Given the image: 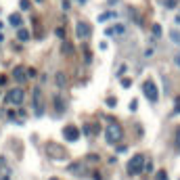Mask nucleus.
Returning a JSON list of instances; mask_svg holds the SVG:
<instances>
[{
	"instance_id": "nucleus-20",
	"label": "nucleus",
	"mask_w": 180,
	"mask_h": 180,
	"mask_svg": "<svg viewBox=\"0 0 180 180\" xmlns=\"http://www.w3.org/2000/svg\"><path fill=\"white\" fill-rule=\"evenodd\" d=\"M155 178H157V180H168V172H166V170H159Z\"/></svg>"
},
{
	"instance_id": "nucleus-17",
	"label": "nucleus",
	"mask_w": 180,
	"mask_h": 180,
	"mask_svg": "<svg viewBox=\"0 0 180 180\" xmlns=\"http://www.w3.org/2000/svg\"><path fill=\"white\" fill-rule=\"evenodd\" d=\"M61 50H63V55H71V44H69V42H63Z\"/></svg>"
},
{
	"instance_id": "nucleus-31",
	"label": "nucleus",
	"mask_w": 180,
	"mask_h": 180,
	"mask_svg": "<svg viewBox=\"0 0 180 180\" xmlns=\"http://www.w3.org/2000/svg\"><path fill=\"white\" fill-rule=\"evenodd\" d=\"M136 107H138V103H136V101H132V103H130V109H132V111H136Z\"/></svg>"
},
{
	"instance_id": "nucleus-10",
	"label": "nucleus",
	"mask_w": 180,
	"mask_h": 180,
	"mask_svg": "<svg viewBox=\"0 0 180 180\" xmlns=\"http://www.w3.org/2000/svg\"><path fill=\"white\" fill-rule=\"evenodd\" d=\"M69 172H71V174H78V176H80V174H88V170L84 168V163H71V166H69Z\"/></svg>"
},
{
	"instance_id": "nucleus-18",
	"label": "nucleus",
	"mask_w": 180,
	"mask_h": 180,
	"mask_svg": "<svg viewBox=\"0 0 180 180\" xmlns=\"http://www.w3.org/2000/svg\"><path fill=\"white\" fill-rule=\"evenodd\" d=\"M65 82H67V80H65V76L59 71V73H57V86H65Z\"/></svg>"
},
{
	"instance_id": "nucleus-38",
	"label": "nucleus",
	"mask_w": 180,
	"mask_h": 180,
	"mask_svg": "<svg viewBox=\"0 0 180 180\" xmlns=\"http://www.w3.org/2000/svg\"><path fill=\"white\" fill-rule=\"evenodd\" d=\"M0 30H2V23H0Z\"/></svg>"
},
{
	"instance_id": "nucleus-29",
	"label": "nucleus",
	"mask_w": 180,
	"mask_h": 180,
	"mask_svg": "<svg viewBox=\"0 0 180 180\" xmlns=\"http://www.w3.org/2000/svg\"><path fill=\"white\" fill-rule=\"evenodd\" d=\"M57 36L63 38V36H65V30H63V27H57Z\"/></svg>"
},
{
	"instance_id": "nucleus-8",
	"label": "nucleus",
	"mask_w": 180,
	"mask_h": 180,
	"mask_svg": "<svg viewBox=\"0 0 180 180\" xmlns=\"http://www.w3.org/2000/svg\"><path fill=\"white\" fill-rule=\"evenodd\" d=\"M13 76H15V80H17L19 84H23V82L27 80V71H25V67H23V65H17V67H15V71H13Z\"/></svg>"
},
{
	"instance_id": "nucleus-37",
	"label": "nucleus",
	"mask_w": 180,
	"mask_h": 180,
	"mask_svg": "<svg viewBox=\"0 0 180 180\" xmlns=\"http://www.w3.org/2000/svg\"><path fill=\"white\" fill-rule=\"evenodd\" d=\"M50 180H59V178H50Z\"/></svg>"
},
{
	"instance_id": "nucleus-33",
	"label": "nucleus",
	"mask_w": 180,
	"mask_h": 180,
	"mask_svg": "<svg viewBox=\"0 0 180 180\" xmlns=\"http://www.w3.org/2000/svg\"><path fill=\"white\" fill-rule=\"evenodd\" d=\"M4 84H6V78H4V76H0V86H4Z\"/></svg>"
},
{
	"instance_id": "nucleus-28",
	"label": "nucleus",
	"mask_w": 180,
	"mask_h": 180,
	"mask_svg": "<svg viewBox=\"0 0 180 180\" xmlns=\"http://www.w3.org/2000/svg\"><path fill=\"white\" fill-rule=\"evenodd\" d=\"M86 159H88V161H99V155H88Z\"/></svg>"
},
{
	"instance_id": "nucleus-34",
	"label": "nucleus",
	"mask_w": 180,
	"mask_h": 180,
	"mask_svg": "<svg viewBox=\"0 0 180 180\" xmlns=\"http://www.w3.org/2000/svg\"><path fill=\"white\" fill-rule=\"evenodd\" d=\"M176 132H178V134H176V143L180 145V130H176Z\"/></svg>"
},
{
	"instance_id": "nucleus-15",
	"label": "nucleus",
	"mask_w": 180,
	"mask_h": 180,
	"mask_svg": "<svg viewBox=\"0 0 180 180\" xmlns=\"http://www.w3.org/2000/svg\"><path fill=\"white\" fill-rule=\"evenodd\" d=\"M9 21H11V25L19 27V25H21V15H11V17H9Z\"/></svg>"
},
{
	"instance_id": "nucleus-1",
	"label": "nucleus",
	"mask_w": 180,
	"mask_h": 180,
	"mask_svg": "<svg viewBox=\"0 0 180 180\" xmlns=\"http://www.w3.org/2000/svg\"><path fill=\"white\" fill-rule=\"evenodd\" d=\"M122 138H124L122 128H120L117 124H111V126L107 128V132H105V140H107L109 145H115V143H120Z\"/></svg>"
},
{
	"instance_id": "nucleus-21",
	"label": "nucleus",
	"mask_w": 180,
	"mask_h": 180,
	"mask_svg": "<svg viewBox=\"0 0 180 180\" xmlns=\"http://www.w3.org/2000/svg\"><path fill=\"white\" fill-rule=\"evenodd\" d=\"M151 30H153V34H155V36H161V25H159V23H153V27H151Z\"/></svg>"
},
{
	"instance_id": "nucleus-36",
	"label": "nucleus",
	"mask_w": 180,
	"mask_h": 180,
	"mask_svg": "<svg viewBox=\"0 0 180 180\" xmlns=\"http://www.w3.org/2000/svg\"><path fill=\"white\" fill-rule=\"evenodd\" d=\"M78 2H82V4H84V2H86V0H78Z\"/></svg>"
},
{
	"instance_id": "nucleus-14",
	"label": "nucleus",
	"mask_w": 180,
	"mask_h": 180,
	"mask_svg": "<svg viewBox=\"0 0 180 180\" xmlns=\"http://www.w3.org/2000/svg\"><path fill=\"white\" fill-rule=\"evenodd\" d=\"M17 38L25 42V40H30V32H27V30H23V27H19V32H17Z\"/></svg>"
},
{
	"instance_id": "nucleus-39",
	"label": "nucleus",
	"mask_w": 180,
	"mask_h": 180,
	"mask_svg": "<svg viewBox=\"0 0 180 180\" xmlns=\"http://www.w3.org/2000/svg\"><path fill=\"white\" fill-rule=\"evenodd\" d=\"M38 2H42V0H38Z\"/></svg>"
},
{
	"instance_id": "nucleus-25",
	"label": "nucleus",
	"mask_w": 180,
	"mask_h": 180,
	"mask_svg": "<svg viewBox=\"0 0 180 180\" xmlns=\"http://www.w3.org/2000/svg\"><path fill=\"white\" fill-rule=\"evenodd\" d=\"M115 151H117V153H126V151H128V147H126V145H117V147H115Z\"/></svg>"
},
{
	"instance_id": "nucleus-23",
	"label": "nucleus",
	"mask_w": 180,
	"mask_h": 180,
	"mask_svg": "<svg viewBox=\"0 0 180 180\" xmlns=\"http://www.w3.org/2000/svg\"><path fill=\"white\" fill-rule=\"evenodd\" d=\"M84 59H86V63L92 61V55H90V50H88V48H84Z\"/></svg>"
},
{
	"instance_id": "nucleus-13",
	"label": "nucleus",
	"mask_w": 180,
	"mask_h": 180,
	"mask_svg": "<svg viewBox=\"0 0 180 180\" xmlns=\"http://www.w3.org/2000/svg\"><path fill=\"white\" fill-rule=\"evenodd\" d=\"M55 109H57V113H63L65 105H63V99L61 96H55Z\"/></svg>"
},
{
	"instance_id": "nucleus-7",
	"label": "nucleus",
	"mask_w": 180,
	"mask_h": 180,
	"mask_svg": "<svg viewBox=\"0 0 180 180\" xmlns=\"http://www.w3.org/2000/svg\"><path fill=\"white\" fill-rule=\"evenodd\" d=\"M6 99H9L13 105H21V103H23V99H25V94H23V90H21V88H13V90H9Z\"/></svg>"
},
{
	"instance_id": "nucleus-12",
	"label": "nucleus",
	"mask_w": 180,
	"mask_h": 180,
	"mask_svg": "<svg viewBox=\"0 0 180 180\" xmlns=\"http://www.w3.org/2000/svg\"><path fill=\"white\" fill-rule=\"evenodd\" d=\"M57 149H59V147H57ZM48 153H50L53 157H57V159H63V157H65V151H55V145L48 147Z\"/></svg>"
},
{
	"instance_id": "nucleus-2",
	"label": "nucleus",
	"mask_w": 180,
	"mask_h": 180,
	"mask_svg": "<svg viewBox=\"0 0 180 180\" xmlns=\"http://www.w3.org/2000/svg\"><path fill=\"white\" fill-rule=\"evenodd\" d=\"M143 166H145V155L143 153H136V155H132V159L128 161V172L132 176H136L143 172Z\"/></svg>"
},
{
	"instance_id": "nucleus-16",
	"label": "nucleus",
	"mask_w": 180,
	"mask_h": 180,
	"mask_svg": "<svg viewBox=\"0 0 180 180\" xmlns=\"http://www.w3.org/2000/svg\"><path fill=\"white\" fill-rule=\"evenodd\" d=\"M170 38H172V42H176V44H180V32H178V30H174V32H170Z\"/></svg>"
},
{
	"instance_id": "nucleus-6",
	"label": "nucleus",
	"mask_w": 180,
	"mask_h": 180,
	"mask_svg": "<svg viewBox=\"0 0 180 180\" xmlns=\"http://www.w3.org/2000/svg\"><path fill=\"white\" fill-rule=\"evenodd\" d=\"M76 36L80 40H88L90 38V25L86 23V21H78L76 23Z\"/></svg>"
},
{
	"instance_id": "nucleus-27",
	"label": "nucleus",
	"mask_w": 180,
	"mask_h": 180,
	"mask_svg": "<svg viewBox=\"0 0 180 180\" xmlns=\"http://www.w3.org/2000/svg\"><path fill=\"white\" fill-rule=\"evenodd\" d=\"M19 4H21V9H23V11H25V9H30V0H21V2H19Z\"/></svg>"
},
{
	"instance_id": "nucleus-22",
	"label": "nucleus",
	"mask_w": 180,
	"mask_h": 180,
	"mask_svg": "<svg viewBox=\"0 0 180 180\" xmlns=\"http://www.w3.org/2000/svg\"><path fill=\"white\" fill-rule=\"evenodd\" d=\"M143 172H153V163H151V161H145V166H143Z\"/></svg>"
},
{
	"instance_id": "nucleus-24",
	"label": "nucleus",
	"mask_w": 180,
	"mask_h": 180,
	"mask_svg": "<svg viewBox=\"0 0 180 180\" xmlns=\"http://www.w3.org/2000/svg\"><path fill=\"white\" fill-rule=\"evenodd\" d=\"M130 84H132L130 78H124V80H122V86H124V88H130Z\"/></svg>"
},
{
	"instance_id": "nucleus-32",
	"label": "nucleus",
	"mask_w": 180,
	"mask_h": 180,
	"mask_svg": "<svg viewBox=\"0 0 180 180\" xmlns=\"http://www.w3.org/2000/svg\"><path fill=\"white\" fill-rule=\"evenodd\" d=\"M174 63H176V67H180V55H176V57H174Z\"/></svg>"
},
{
	"instance_id": "nucleus-19",
	"label": "nucleus",
	"mask_w": 180,
	"mask_h": 180,
	"mask_svg": "<svg viewBox=\"0 0 180 180\" xmlns=\"http://www.w3.org/2000/svg\"><path fill=\"white\" fill-rule=\"evenodd\" d=\"M176 4H178V0H163V6L166 9H174Z\"/></svg>"
},
{
	"instance_id": "nucleus-11",
	"label": "nucleus",
	"mask_w": 180,
	"mask_h": 180,
	"mask_svg": "<svg viewBox=\"0 0 180 180\" xmlns=\"http://www.w3.org/2000/svg\"><path fill=\"white\" fill-rule=\"evenodd\" d=\"M115 17H117V13H113V11H107V13L99 15V23H105V21H111V19H115Z\"/></svg>"
},
{
	"instance_id": "nucleus-9",
	"label": "nucleus",
	"mask_w": 180,
	"mask_h": 180,
	"mask_svg": "<svg viewBox=\"0 0 180 180\" xmlns=\"http://www.w3.org/2000/svg\"><path fill=\"white\" fill-rule=\"evenodd\" d=\"M124 32H126V25H122V23H115V25H111V27L105 30L107 36H122Z\"/></svg>"
},
{
	"instance_id": "nucleus-5",
	"label": "nucleus",
	"mask_w": 180,
	"mask_h": 180,
	"mask_svg": "<svg viewBox=\"0 0 180 180\" xmlns=\"http://www.w3.org/2000/svg\"><path fill=\"white\" fill-rule=\"evenodd\" d=\"M63 138H65L67 143H76V140L80 138V130H78L76 126H65V128H63Z\"/></svg>"
},
{
	"instance_id": "nucleus-3",
	"label": "nucleus",
	"mask_w": 180,
	"mask_h": 180,
	"mask_svg": "<svg viewBox=\"0 0 180 180\" xmlns=\"http://www.w3.org/2000/svg\"><path fill=\"white\" fill-rule=\"evenodd\" d=\"M143 92H145V96H147L151 103H157V101H159V90H157L155 82H151V80H147V82L143 84Z\"/></svg>"
},
{
	"instance_id": "nucleus-35",
	"label": "nucleus",
	"mask_w": 180,
	"mask_h": 180,
	"mask_svg": "<svg viewBox=\"0 0 180 180\" xmlns=\"http://www.w3.org/2000/svg\"><path fill=\"white\" fill-rule=\"evenodd\" d=\"M176 25H180V17H176Z\"/></svg>"
},
{
	"instance_id": "nucleus-26",
	"label": "nucleus",
	"mask_w": 180,
	"mask_h": 180,
	"mask_svg": "<svg viewBox=\"0 0 180 180\" xmlns=\"http://www.w3.org/2000/svg\"><path fill=\"white\" fill-rule=\"evenodd\" d=\"M107 105H109V107H115V105H117V101H115L113 96H109V99H107Z\"/></svg>"
},
{
	"instance_id": "nucleus-4",
	"label": "nucleus",
	"mask_w": 180,
	"mask_h": 180,
	"mask_svg": "<svg viewBox=\"0 0 180 180\" xmlns=\"http://www.w3.org/2000/svg\"><path fill=\"white\" fill-rule=\"evenodd\" d=\"M34 113L38 117L44 115V99H42V92H40V88L34 90Z\"/></svg>"
},
{
	"instance_id": "nucleus-30",
	"label": "nucleus",
	"mask_w": 180,
	"mask_h": 180,
	"mask_svg": "<svg viewBox=\"0 0 180 180\" xmlns=\"http://www.w3.org/2000/svg\"><path fill=\"white\" fill-rule=\"evenodd\" d=\"M153 53H155L153 48H147V50H145V57H153Z\"/></svg>"
}]
</instances>
